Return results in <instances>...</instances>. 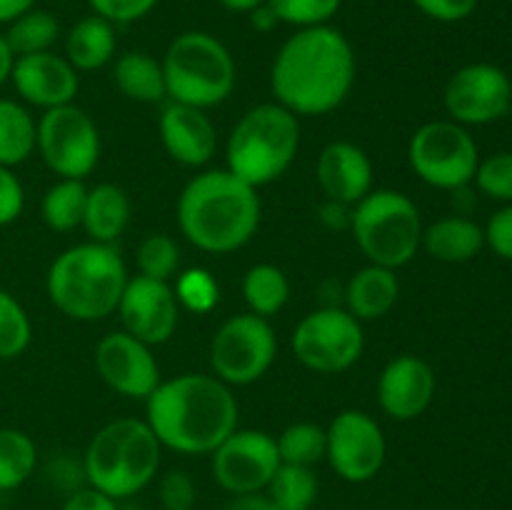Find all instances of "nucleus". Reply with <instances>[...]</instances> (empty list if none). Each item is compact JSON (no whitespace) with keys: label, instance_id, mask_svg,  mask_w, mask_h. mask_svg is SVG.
<instances>
[{"label":"nucleus","instance_id":"nucleus-14","mask_svg":"<svg viewBox=\"0 0 512 510\" xmlns=\"http://www.w3.org/2000/svg\"><path fill=\"white\" fill-rule=\"evenodd\" d=\"M450 120L460 125H488L512 108V83L493 63H470L450 75L443 93Z\"/></svg>","mask_w":512,"mask_h":510},{"label":"nucleus","instance_id":"nucleus-42","mask_svg":"<svg viewBox=\"0 0 512 510\" xmlns=\"http://www.w3.org/2000/svg\"><path fill=\"white\" fill-rule=\"evenodd\" d=\"M413 5L440 23H458L473 13L478 0H413Z\"/></svg>","mask_w":512,"mask_h":510},{"label":"nucleus","instance_id":"nucleus-8","mask_svg":"<svg viewBox=\"0 0 512 510\" xmlns=\"http://www.w3.org/2000/svg\"><path fill=\"white\" fill-rule=\"evenodd\" d=\"M353 238L368 263L398 270L423 245V218L400 190H370L353 208Z\"/></svg>","mask_w":512,"mask_h":510},{"label":"nucleus","instance_id":"nucleus-44","mask_svg":"<svg viewBox=\"0 0 512 510\" xmlns=\"http://www.w3.org/2000/svg\"><path fill=\"white\" fill-rule=\"evenodd\" d=\"M60 510H118V500L88 485V488L73 490Z\"/></svg>","mask_w":512,"mask_h":510},{"label":"nucleus","instance_id":"nucleus-24","mask_svg":"<svg viewBox=\"0 0 512 510\" xmlns=\"http://www.w3.org/2000/svg\"><path fill=\"white\" fill-rule=\"evenodd\" d=\"M118 38H115L113 23L100 15H88L78 20L65 35V60L78 73H93L113 63Z\"/></svg>","mask_w":512,"mask_h":510},{"label":"nucleus","instance_id":"nucleus-33","mask_svg":"<svg viewBox=\"0 0 512 510\" xmlns=\"http://www.w3.org/2000/svg\"><path fill=\"white\" fill-rule=\"evenodd\" d=\"M275 445H278L280 463L313 468L325 460L328 433L318 423H293L275 438Z\"/></svg>","mask_w":512,"mask_h":510},{"label":"nucleus","instance_id":"nucleus-2","mask_svg":"<svg viewBox=\"0 0 512 510\" xmlns=\"http://www.w3.org/2000/svg\"><path fill=\"white\" fill-rule=\"evenodd\" d=\"M145 423L163 448L183 455H210L238 430V400L230 385L205 373L160 380L145 398Z\"/></svg>","mask_w":512,"mask_h":510},{"label":"nucleus","instance_id":"nucleus-26","mask_svg":"<svg viewBox=\"0 0 512 510\" xmlns=\"http://www.w3.org/2000/svg\"><path fill=\"white\" fill-rule=\"evenodd\" d=\"M113 80L125 98L135 103H160L168 95L163 63L143 50L123 53L113 65Z\"/></svg>","mask_w":512,"mask_h":510},{"label":"nucleus","instance_id":"nucleus-29","mask_svg":"<svg viewBox=\"0 0 512 510\" xmlns=\"http://www.w3.org/2000/svg\"><path fill=\"white\" fill-rule=\"evenodd\" d=\"M85 200H88V188L83 180L60 178L43 195V203H40L43 223L58 233L80 228L85 215Z\"/></svg>","mask_w":512,"mask_h":510},{"label":"nucleus","instance_id":"nucleus-18","mask_svg":"<svg viewBox=\"0 0 512 510\" xmlns=\"http://www.w3.org/2000/svg\"><path fill=\"white\" fill-rule=\"evenodd\" d=\"M435 370L420 355H395L378 378V403L388 418L398 423L420 418L435 398Z\"/></svg>","mask_w":512,"mask_h":510},{"label":"nucleus","instance_id":"nucleus-32","mask_svg":"<svg viewBox=\"0 0 512 510\" xmlns=\"http://www.w3.org/2000/svg\"><path fill=\"white\" fill-rule=\"evenodd\" d=\"M265 493L280 510H313L318 500V478L313 468L280 463Z\"/></svg>","mask_w":512,"mask_h":510},{"label":"nucleus","instance_id":"nucleus-46","mask_svg":"<svg viewBox=\"0 0 512 510\" xmlns=\"http://www.w3.org/2000/svg\"><path fill=\"white\" fill-rule=\"evenodd\" d=\"M225 510H280V508L270 500V495L265 493V490H258V493L233 495V500H230Z\"/></svg>","mask_w":512,"mask_h":510},{"label":"nucleus","instance_id":"nucleus-23","mask_svg":"<svg viewBox=\"0 0 512 510\" xmlns=\"http://www.w3.org/2000/svg\"><path fill=\"white\" fill-rule=\"evenodd\" d=\"M440 263H465L485 248V230L465 215H448L423 228V245Z\"/></svg>","mask_w":512,"mask_h":510},{"label":"nucleus","instance_id":"nucleus-41","mask_svg":"<svg viewBox=\"0 0 512 510\" xmlns=\"http://www.w3.org/2000/svg\"><path fill=\"white\" fill-rule=\"evenodd\" d=\"M25 208V190L13 168L0 165V228L15 223Z\"/></svg>","mask_w":512,"mask_h":510},{"label":"nucleus","instance_id":"nucleus-19","mask_svg":"<svg viewBox=\"0 0 512 510\" xmlns=\"http://www.w3.org/2000/svg\"><path fill=\"white\" fill-rule=\"evenodd\" d=\"M10 80L25 103L43 110L70 105L80 88L78 70L65 60V55H55L53 50L15 58Z\"/></svg>","mask_w":512,"mask_h":510},{"label":"nucleus","instance_id":"nucleus-45","mask_svg":"<svg viewBox=\"0 0 512 510\" xmlns=\"http://www.w3.org/2000/svg\"><path fill=\"white\" fill-rule=\"evenodd\" d=\"M353 208L355 205L325 198V203L320 205V220H323L330 230H345L353 223Z\"/></svg>","mask_w":512,"mask_h":510},{"label":"nucleus","instance_id":"nucleus-21","mask_svg":"<svg viewBox=\"0 0 512 510\" xmlns=\"http://www.w3.org/2000/svg\"><path fill=\"white\" fill-rule=\"evenodd\" d=\"M315 178L325 198L358 205L373 190V163L360 145L335 140L320 150Z\"/></svg>","mask_w":512,"mask_h":510},{"label":"nucleus","instance_id":"nucleus-13","mask_svg":"<svg viewBox=\"0 0 512 510\" xmlns=\"http://www.w3.org/2000/svg\"><path fill=\"white\" fill-rule=\"evenodd\" d=\"M325 460L345 483H368L383 470L388 440L378 420L365 410H343L330 420Z\"/></svg>","mask_w":512,"mask_h":510},{"label":"nucleus","instance_id":"nucleus-22","mask_svg":"<svg viewBox=\"0 0 512 510\" xmlns=\"http://www.w3.org/2000/svg\"><path fill=\"white\" fill-rule=\"evenodd\" d=\"M345 310L363 323L380 320L395 308L400 298V280L395 270L368 263L345 283Z\"/></svg>","mask_w":512,"mask_h":510},{"label":"nucleus","instance_id":"nucleus-39","mask_svg":"<svg viewBox=\"0 0 512 510\" xmlns=\"http://www.w3.org/2000/svg\"><path fill=\"white\" fill-rule=\"evenodd\" d=\"M158 498L165 510H193L198 490H195L193 478L185 470H170L160 478Z\"/></svg>","mask_w":512,"mask_h":510},{"label":"nucleus","instance_id":"nucleus-10","mask_svg":"<svg viewBox=\"0 0 512 510\" xmlns=\"http://www.w3.org/2000/svg\"><path fill=\"white\" fill-rule=\"evenodd\" d=\"M278 338L268 318L240 313L225 320L210 343V368L230 388L253 385L275 363Z\"/></svg>","mask_w":512,"mask_h":510},{"label":"nucleus","instance_id":"nucleus-35","mask_svg":"<svg viewBox=\"0 0 512 510\" xmlns=\"http://www.w3.org/2000/svg\"><path fill=\"white\" fill-rule=\"evenodd\" d=\"M33 340V325L23 305L0 288V360H13L28 350Z\"/></svg>","mask_w":512,"mask_h":510},{"label":"nucleus","instance_id":"nucleus-28","mask_svg":"<svg viewBox=\"0 0 512 510\" xmlns=\"http://www.w3.org/2000/svg\"><path fill=\"white\" fill-rule=\"evenodd\" d=\"M243 298L248 305V313L260 318H273L288 305L290 300V280L278 265L258 263L248 268L243 275Z\"/></svg>","mask_w":512,"mask_h":510},{"label":"nucleus","instance_id":"nucleus-31","mask_svg":"<svg viewBox=\"0 0 512 510\" xmlns=\"http://www.w3.org/2000/svg\"><path fill=\"white\" fill-rule=\"evenodd\" d=\"M3 35L15 58H20V55L45 53V50L53 48L55 40H58L60 23L55 20V15L48 13V10L30 8L28 13H23L20 18H15L13 23H8V30H5Z\"/></svg>","mask_w":512,"mask_h":510},{"label":"nucleus","instance_id":"nucleus-6","mask_svg":"<svg viewBox=\"0 0 512 510\" xmlns=\"http://www.w3.org/2000/svg\"><path fill=\"white\" fill-rule=\"evenodd\" d=\"M300 150V120L280 103H260L240 115L225 145L228 170L253 188L278 180Z\"/></svg>","mask_w":512,"mask_h":510},{"label":"nucleus","instance_id":"nucleus-30","mask_svg":"<svg viewBox=\"0 0 512 510\" xmlns=\"http://www.w3.org/2000/svg\"><path fill=\"white\" fill-rule=\"evenodd\" d=\"M38 465V448L28 433L0 428V493L20 488Z\"/></svg>","mask_w":512,"mask_h":510},{"label":"nucleus","instance_id":"nucleus-40","mask_svg":"<svg viewBox=\"0 0 512 510\" xmlns=\"http://www.w3.org/2000/svg\"><path fill=\"white\" fill-rule=\"evenodd\" d=\"M88 3L93 13L108 23L125 25L145 18L158 5V0H88Z\"/></svg>","mask_w":512,"mask_h":510},{"label":"nucleus","instance_id":"nucleus-50","mask_svg":"<svg viewBox=\"0 0 512 510\" xmlns=\"http://www.w3.org/2000/svg\"><path fill=\"white\" fill-rule=\"evenodd\" d=\"M225 10H233V13H253L258 5H263L265 0H218Z\"/></svg>","mask_w":512,"mask_h":510},{"label":"nucleus","instance_id":"nucleus-43","mask_svg":"<svg viewBox=\"0 0 512 510\" xmlns=\"http://www.w3.org/2000/svg\"><path fill=\"white\" fill-rule=\"evenodd\" d=\"M485 245H490L500 258L512 260V203L490 218L485 228Z\"/></svg>","mask_w":512,"mask_h":510},{"label":"nucleus","instance_id":"nucleus-38","mask_svg":"<svg viewBox=\"0 0 512 510\" xmlns=\"http://www.w3.org/2000/svg\"><path fill=\"white\" fill-rule=\"evenodd\" d=\"M473 180L493 200L512 203V150L495 153L490 158L480 160Z\"/></svg>","mask_w":512,"mask_h":510},{"label":"nucleus","instance_id":"nucleus-20","mask_svg":"<svg viewBox=\"0 0 512 510\" xmlns=\"http://www.w3.org/2000/svg\"><path fill=\"white\" fill-rule=\"evenodd\" d=\"M158 128L165 153L185 168H200L210 163L218 148L213 120L205 115V110L193 105L170 103L160 115Z\"/></svg>","mask_w":512,"mask_h":510},{"label":"nucleus","instance_id":"nucleus-37","mask_svg":"<svg viewBox=\"0 0 512 510\" xmlns=\"http://www.w3.org/2000/svg\"><path fill=\"white\" fill-rule=\"evenodd\" d=\"M278 23L295 25V28H313L328 25L330 18L340 10L343 0H265Z\"/></svg>","mask_w":512,"mask_h":510},{"label":"nucleus","instance_id":"nucleus-9","mask_svg":"<svg viewBox=\"0 0 512 510\" xmlns=\"http://www.w3.org/2000/svg\"><path fill=\"white\" fill-rule=\"evenodd\" d=\"M413 173L438 190H460L473 183L480 155L468 128L455 120L420 125L408 145Z\"/></svg>","mask_w":512,"mask_h":510},{"label":"nucleus","instance_id":"nucleus-15","mask_svg":"<svg viewBox=\"0 0 512 510\" xmlns=\"http://www.w3.org/2000/svg\"><path fill=\"white\" fill-rule=\"evenodd\" d=\"M210 455L215 483L230 495L265 490L280 468L278 445L265 430H233Z\"/></svg>","mask_w":512,"mask_h":510},{"label":"nucleus","instance_id":"nucleus-27","mask_svg":"<svg viewBox=\"0 0 512 510\" xmlns=\"http://www.w3.org/2000/svg\"><path fill=\"white\" fill-rule=\"evenodd\" d=\"M38 123L18 100L0 98V165L15 168L35 153Z\"/></svg>","mask_w":512,"mask_h":510},{"label":"nucleus","instance_id":"nucleus-16","mask_svg":"<svg viewBox=\"0 0 512 510\" xmlns=\"http://www.w3.org/2000/svg\"><path fill=\"white\" fill-rule=\"evenodd\" d=\"M100 380L125 398L145 400L160 385V368L150 345L125 330L108 333L93 355Z\"/></svg>","mask_w":512,"mask_h":510},{"label":"nucleus","instance_id":"nucleus-11","mask_svg":"<svg viewBox=\"0 0 512 510\" xmlns=\"http://www.w3.org/2000/svg\"><path fill=\"white\" fill-rule=\"evenodd\" d=\"M290 345L295 358L313 373H343L363 355V323L345 308L325 305L295 325Z\"/></svg>","mask_w":512,"mask_h":510},{"label":"nucleus","instance_id":"nucleus-17","mask_svg":"<svg viewBox=\"0 0 512 510\" xmlns=\"http://www.w3.org/2000/svg\"><path fill=\"white\" fill-rule=\"evenodd\" d=\"M123 330L145 345H163L175 335L180 318V305L175 300L173 285L163 280L135 275L128 278L118 310Z\"/></svg>","mask_w":512,"mask_h":510},{"label":"nucleus","instance_id":"nucleus-48","mask_svg":"<svg viewBox=\"0 0 512 510\" xmlns=\"http://www.w3.org/2000/svg\"><path fill=\"white\" fill-rule=\"evenodd\" d=\"M13 63H15V55L13 50L8 48L5 43V35L0 33V88L10 80V73H13Z\"/></svg>","mask_w":512,"mask_h":510},{"label":"nucleus","instance_id":"nucleus-3","mask_svg":"<svg viewBox=\"0 0 512 510\" xmlns=\"http://www.w3.org/2000/svg\"><path fill=\"white\" fill-rule=\"evenodd\" d=\"M258 188L223 170L195 175L178 198L180 233L203 253L228 255L253 240L260 228Z\"/></svg>","mask_w":512,"mask_h":510},{"label":"nucleus","instance_id":"nucleus-1","mask_svg":"<svg viewBox=\"0 0 512 510\" xmlns=\"http://www.w3.org/2000/svg\"><path fill=\"white\" fill-rule=\"evenodd\" d=\"M355 53L333 25L300 28L280 45L270 68L275 103L290 113L318 118L338 110L355 85Z\"/></svg>","mask_w":512,"mask_h":510},{"label":"nucleus","instance_id":"nucleus-49","mask_svg":"<svg viewBox=\"0 0 512 510\" xmlns=\"http://www.w3.org/2000/svg\"><path fill=\"white\" fill-rule=\"evenodd\" d=\"M250 20H253L255 28H260V30H270L275 23H278V18L273 15V10H270L265 3L258 5V8L250 13Z\"/></svg>","mask_w":512,"mask_h":510},{"label":"nucleus","instance_id":"nucleus-5","mask_svg":"<svg viewBox=\"0 0 512 510\" xmlns=\"http://www.w3.org/2000/svg\"><path fill=\"white\" fill-rule=\"evenodd\" d=\"M163 445L153 428L138 418H118L90 438L83 455L88 485L115 500L138 495L155 480Z\"/></svg>","mask_w":512,"mask_h":510},{"label":"nucleus","instance_id":"nucleus-7","mask_svg":"<svg viewBox=\"0 0 512 510\" xmlns=\"http://www.w3.org/2000/svg\"><path fill=\"white\" fill-rule=\"evenodd\" d=\"M165 88L173 103L208 110L225 103L235 88V60L215 35L203 30L180 33L165 50Z\"/></svg>","mask_w":512,"mask_h":510},{"label":"nucleus","instance_id":"nucleus-4","mask_svg":"<svg viewBox=\"0 0 512 510\" xmlns=\"http://www.w3.org/2000/svg\"><path fill=\"white\" fill-rule=\"evenodd\" d=\"M128 268L115 245L80 243L50 263L45 290L65 318L95 323L118 310L128 285Z\"/></svg>","mask_w":512,"mask_h":510},{"label":"nucleus","instance_id":"nucleus-36","mask_svg":"<svg viewBox=\"0 0 512 510\" xmlns=\"http://www.w3.org/2000/svg\"><path fill=\"white\" fill-rule=\"evenodd\" d=\"M173 293L180 308L190 310V313L195 315H205L218 305L220 285L210 270L188 268L183 270V273L175 275Z\"/></svg>","mask_w":512,"mask_h":510},{"label":"nucleus","instance_id":"nucleus-51","mask_svg":"<svg viewBox=\"0 0 512 510\" xmlns=\"http://www.w3.org/2000/svg\"><path fill=\"white\" fill-rule=\"evenodd\" d=\"M510 110H512V108H510Z\"/></svg>","mask_w":512,"mask_h":510},{"label":"nucleus","instance_id":"nucleus-12","mask_svg":"<svg viewBox=\"0 0 512 510\" xmlns=\"http://www.w3.org/2000/svg\"><path fill=\"white\" fill-rule=\"evenodd\" d=\"M35 150L58 178L85 180L98 168L100 130L75 103L50 108L38 120Z\"/></svg>","mask_w":512,"mask_h":510},{"label":"nucleus","instance_id":"nucleus-25","mask_svg":"<svg viewBox=\"0 0 512 510\" xmlns=\"http://www.w3.org/2000/svg\"><path fill=\"white\" fill-rule=\"evenodd\" d=\"M130 223V198L120 185L98 183L88 188L85 215L80 228L93 243L113 245Z\"/></svg>","mask_w":512,"mask_h":510},{"label":"nucleus","instance_id":"nucleus-47","mask_svg":"<svg viewBox=\"0 0 512 510\" xmlns=\"http://www.w3.org/2000/svg\"><path fill=\"white\" fill-rule=\"evenodd\" d=\"M30 8H35V0H0V25L13 23Z\"/></svg>","mask_w":512,"mask_h":510},{"label":"nucleus","instance_id":"nucleus-34","mask_svg":"<svg viewBox=\"0 0 512 510\" xmlns=\"http://www.w3.org/2000/svg\"><path fill=\"white\" fill-rule=\"evenodd\" d=\"M135 263L145 278L170 283L180 270V248L168 233L145 235L135 253Z\"/></svg>","mask_w":512,"mask_h":510}]
</instances>
